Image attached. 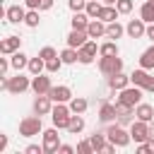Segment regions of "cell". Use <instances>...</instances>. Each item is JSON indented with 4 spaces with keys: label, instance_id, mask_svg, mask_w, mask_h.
<instances>
[{
    "label": "cell",
    "instance_id": "6da1fadb",
    "mask_svg": "<svg viewBox=\"0 0 154 154\" xmlns=\"http://www.w3.org/2000/svg\"><path fill=\"white\" fill-rule=\"evenodd\" d=\"M142 87H137V84H132V87H125V89H120V96L116 99V103H120V106H137L140 101H142Z\"/></svg>",
    "mask_w": 154,
    "mask_h": 154
},
{
    "label": "cell",
    "instance_id": "7a4b0ae2",
    "mask_svg": "<svg viewBox=\"0 0 154 154\" xmlns=\"http://www.w3.org/2000/svg\"><path fill=\"white\" fill-rule=\"evenodd\" d=\"M106 137L116 144V147H128L130 144V140H132V135L125 130V125H120V123H116V125H111L108 130H106Z\"/></svg>",
    "mask_w": 154,
    "mask_h": 154
},
{
    "label": "cell",
    "instance_id": "3957f363",
    "mask_svg": "<svg viewBox=\"0 0 154 154\" xmlns=\"http://www.w3.org/2000/svg\"><path fill=\"white\" fill-rule=\"evenodd\" d=\"M43 130V125H41V116L36 113V116H26L22 123H19V135L22 137H34V135H38Z\"/></svg>",
    "mask_w": 154,
    "mask_h": 154
},
{
    "label": "cell",
    "instance_id": "277c9868",
    "mask_svg": "<svg viewBox=\"0 0 154 154\" xmlns=\"http://www.w3.org/2000/svg\"><path fill=\"white\" fill-rule=\"evenodd\" d=\"M72 111H70V106H65V103H55L53 106V111H51V118H53V125L58 128V130H67V123H70V116Z\"/></svg>",
    "mask_w": 154,
    "mask_h": 154
},
{
    "label": "cell",
    "instance_id": "5b68a950",
    "mask_svg": "<svg viewBox=\"0 0 154 154\" xmlns=\"http://www.w3.org/2000/svg\"><path fill=\"white\" fill-rule=\"evenodd\" d=\"M2 87H5L10 94H22V91H26V89L31 87V82H29V77L17 75V77H5V79H2Z\"/></svg>",
    "mask_w": 154,
    "mask_h": 154
},
{
    "label": "cell",
    "instance_id": "8992f818",
    "mask_svg": "<svg viewBox=\"0 0 154 154\" xmlns=\"http://www.w3.org/2000/svg\"><path fill=\"white\" fill-rule=\"evenodd\" d=\"M99 70L103 72V75H116V72H123V60L118 58V55H101V60H99Z\"/></svg>",
    "mask_w": 154,
    "mask_h": 154
},
{
    "label": "cell",
    "instance_id": "52a82bcc",
    "mask_svg": "<svg viewBox=\"0 0 154 154\" xmlns=\"http://www.w3.org/2000/svg\"><path fill=\"white\" fill-rule=\"evenodd\" d=\"M41 135H43V154H53V152H58V147H60V137H58V128L53 125V128H48V130H43Z\"/></svg>",
    "mask_w": 154,
    "mask_h": 154
},
{
    "label": "cell",
    "instance_id": "ba28073f",
    "mask_svg": "<svg viewBox=\"0 0 154 154\" xmlns=\"http://www.w3.org/2000/svg\"><path fill=\"white\" fill-rule=\"evenodd\" d=\"M130 135H132L135 142H147V140L152 137L149 123H147V120H135V123L130 125Z\"/></svg>",
    "mask_w": 154,
    "mask_h": 154
},
{
    "label": "cell",
    "instance_id": "9c48e42d",
    "mask_svg": "<svg viewBox=\"0 0 154 154\" xmlns=\"http://www.w3.org/2000/svg\"><path fill=\"white\" fill-rule=\"evenodd\" d=\"M96 53H99L96 41H87L84 46H79V48H77V55H79V63H82V65H89V63L96 58Z\"/></svg>",
    "mask_w": 154,
    "mask_h": 154
},
{
    "label": "cell",
    "instance_id": "30bf717a",
    "mask_svg": "<svg viewBox=\"0 0 154 154\" xmlns=\"http://www.w3.org/2000/svg\"><path fill=\"white\" fill-rule=\"evenodd\" d=\"M48 96H51L55 103H67V101L72 99V89H70V87H65V84H60V87H51Z\"/></svg>",
    "mask_w": 154,
    "mask_h": 154
},
{
    "label": "cell",
    "instance_id": "8fae6325",
    "mask_svg": "<svg viewBox=\"0 0 154 154\" xmlns=\"http://www.w3.org/2000/svg\"><path fill=\"white\" fill-rule=\"evenodd\" d=\"M34 111L38 116H48L53 111V99L48 94H36V101H34Z\"/></svg>",
    "mask_w": 154,
    "mask_h": 154
},
{
    "label": "cell",
    "instance_id": "7c38bea8",
    "mask_svg": "<svg viewBox=\"0 0 154 154\" xmlns=\"http://www.w3.org/2000/svg\"><path fill=\"white\" fill-rule=\"evenodd\" d=\"M147 22L140 17V19H130L128 22V26H125V31H128V36L130 38H140V36H144L147 34V26H144Z\"/></svg>",
    "mask_w": 154,
    "mask_h": 154
},
{
    "label": "cell",
    "instance_id": "4fadbf2b",
    "mask_svg": "<svg viewBox=\"0 0 154 154\" xmlns=\"http://www.w3.org/2000/svg\"><path fill=\"white\" fill-rule=\"evenodd\" d=\"M5 17H7L10 24H19V22L26 19V10H24L22 5H10V7L5 10Z\"/></svg>",
    "mask_w": 154,
    "mask_h": 154
},
{
    "label": "cell",
    "instance_id": "5bb4252c",
    "mask_svg": "<svg viewBox=\"0 0 154 154\" xmlns=\"http://www.w3.org/2000/svg\"><path fill=\"white\" fill-rule=\"evenodd\" d=\"M19 46H22V38L19 36H7V38L0 41V53L2 55H12V53L19 51Z\"/></svg>",
    "mask_w": 154,
    "mask_h": 154
},
{
    "label": "cell",
    "instance_id": "9a60e30c",
    "mask_svg": "<svg viewBox=\"0 0 154 154\" xmlns=\"http://www.w3.org/2000/svg\"><path fill=\"white\" fill-rule=\"evenodd\" d=\"M51 77H46V75H34V79H31V89L36 91V94H48L51 91Z\"/></svg>",
    "mask_w": 154,
    "mask_h": 154
},
{
    "label": "cell",
    "instance_id": "2e32d148",
    "mask_svg": "<svg viewBox=\"0 0 154 154\" xmlns=\"http://www.w3.org/2000/svg\"><path fill=\"white\" fill-rule=\"evenodd\" d=\"M87 38H89L87 31H82V29H72V31L67 34V46H70V48H79V46L87 43Z\"/></svg>",
    "mask_w": 154,
    "mask_h": 154
},
{
    "label": "cell",
    "instance_id": "e0dca14e",
    "mask_svg": "<svg viewBox=\"0 0 154 154\" xmlns=\"http://www.w3.org/2000/svg\"><path fill=\"white\" fill-rule=\"evenodd\" d=\"M118 118V106L116 103H101V108H99V120L101 123H111V120H116Z\"/></svg>",
    "mask_w": 154,
    "mask_h": 154
},
{
    "label": "cell",
    "instance_id": "ac0fdd59",
    "mask_svg": "<svg viewBox=\"0 0 154 154\" xmlns=\"http://www.w3.org/2000/svg\"><path fill=\"white\" fill-rule=\"evenodd\" d=\"M87 34H89V38H101V36H106V22H101L99 17L91 19L89 26H87Z\"/></svg>",
    "mask_w": 154,
    "mask_h": 154
},
{
    "label": "cell",
    "instance_id": "d6986e66",
    "mask_svg": "<svg viewBox=\"0 0 154 154\" xmlns=\"http://www.w3.org/2000/svg\"><path fill=\"white\" fill-rule=\"evenodd\" d=\"M108 87H111V89H116V91H120V89L130 87V75H123V72L111 75V77H108Z\"/></svg>",
    "mask_w": 154,
    "mask_h": 154
},
{
    "label": "cell",
    "instance_id": "ffe728a7",
    "mask_svg": "<svg viewBox=\"0 0 154 154\" xmlns=\"http://www.w3.org/2000/svg\"><path fill=\"white\" fill-rule=\"evenodd\" d=\"M89 22H91V17L82 10V12H75L72 14V19H70V24H72V29H82V31H87V26H89Z\"/></svg>",
    "mask_w": 154,
    "mask_h": 154
},
{
    "label": "cell",
    "instance_id": "44dd1931",
    "mask_svg": "<svg viewBox=\"0 0 154 154\" xmlns=\"http://www.w3.org/2000/svg\"><path fill=\"white\" fill-rule=\"evenodd\" d=\"M135 116H137V120H147V123H149V120L154 118V106L140 101V103L135 106Z\"/></svg>",
    "mask_w": 154,
    "mask_h": 154
},
{
    "label": "cell",
    "instance_id": "7402d4cb",
    "mask_svg": "<svg viewBox=\"0 0 154 154\" xmlns=\"http://www.w3.org/2000/svg\"><path fill=\"white\" fill-rule=\"evenodd\" d=\"M118 106V123L120 125H132L135 120H132V113H135V108L132 106H120V103H116Z\"/></svg>",
    "mask_w": 154,
    "mask_h": 154
},
{
    "label": "cell",
    "instance_id": "603a6c76",
    "mask_svg": "<svg viewBox=\"0 0 154 154\" xmlns=\"http://www.w3.org/2000/svg\"><path fill=\"white\" fill-rule=\"evenodd\" d=\"M118 14H120V12H118V7H116V5H103V7H101V12H99V19L108 24V22H116V19H118Z\"/></svg>",
    "mask_w": 154,
    "mask_h": 154
},
{
    "label": "cell",
    "instance_id": "cb8c5ba5",
    "mask_svg": "<svg viewBox=\"0 0 154 154\" xmlns=\"http://www.w3.org/2000/svg\"><path fill=\"white\" fill-rule=\"evenodd\" d=\"M149 77H152V75H149L144 67H140V70H135V72L130 75V84H137V87H142V89H144V87H147V82H149Z\"/></svg>",
    "mask_w": 154,
    "mask_h": 154
},
{
    "label": "cell",
    "instance_id": "d4e9b609",
    "mask_svg": "<svg viewBox=\"0 0 154 154\" xmlns=\"http://www.w3.org/2000/svg\"><path fill=\"white\" fill-rule=\"evenodd\" d=\"M82 130H84V118H82V113H75L70 118V123H67V132L70 135H79Z\"/></svg>",
    "mask_w": 154,
    "mask_h": 154
},
{
    "label": "cell",
    "instance_id": "484cf974",
    "mask_svg": "<svg viewBox=\"0 0 154 154\" xmlns=\"http://www.w3.org/2000/svg\"><path fill=\"white\" fill-rule=\"evenodd\" d=\"M140 67H144V70H154V46H149V48L140 55Z\"/></svg>",
    "mask_w": 154,
    "mask_h": 154
},
{
    "label": "cell",
    "instance_id": "4316f807",
    "mask_svg": "<svg viewBox=\"0 0 154 154\" xmlns=\"http://www.w3.org/2000/svg\"><path fill=\"white\" fill-rule=\"evenodd\" d=\"M10 63H12V67L19 72L22 67H29V58L22 53V51H17V53H12V58H10Z\"/></svg>",
    "mask_w": 154,
    "mask_h": 154
},
{
    "label": "cell",
    "instance_id": "83f0119b",
    "mask_svg": "<svg viewBox=\"0 0 154 154\" xmlns=\"http://www.w3.org/2000/svg\"><path fill=\"white\" fill-rule=\"evenodd\" d=\"M46 70V60L38 55V58H29V72L31 75H41Z\"/></svg>",
    "mask_w": 154,
    "mask_h": 154
},
{
    "label": "cell",
    "instance_id": "f1b7e54d",
    "mask_svg": "<svg viewBox=\"0 0 154 154\" xmlns=\"http://www.w3.org/2000/svg\"><path fill=\"white\" fill-rule=\"evenodd\" d=\"M87 106H89V103H87V99H82V96H72V99H70V111H72V113H84Z\"/></svg>",
    "mask_w": 154,
    "mask_h": 154
},
{
    "label": "cell",
    "instance_id": "f546056e",
    "mask_svg": "<svg viewBox=\"0 0 154 154\" xmlns=\"http://www.w3.org/2000/svg\"><path fill=\"white\" fill-rule=\"evenodd\" d=\"M123 31H125V29H123L118 22H108V24H106V36H108V38H120Z\"/></svg>",
    "mask_w": 154,
    "mask_h": 154
},
{
    "label": "cell",
    "instance_id": "4dcf8cb0",
    "mask_svg": "<svg viewBox=\"0 0 154 154\" xmlns=\"http://www.w3.org/2000/svg\"><path fill=\"white\" fill-rule=\"evenodd\" d=\"M60 58H63V63H65V65H72V63H77V60H79L77 48H70V46H67V48L60 53Z\"/></svg>",
    "mask_w": 154,
    "mask_h": 154
},
{
    "label": "cell",
    "instance_id": "1f68e13d",
    "mask_svg": "<svg viewBox=\"0 0 154 154\" xmlns=\"http://www.w3.org/2000/svg\"><path fill=\"white\" fill-rule=\"evenodd\" d=\"M89 142H91L94 152H103V147H106V137H103L101 132H94V135H89Z\"/></svg>",
    "mask_w": 154,
    "mask_h": 154
},
{
    "label": "cell",
    "instance_id": "d6a6232c",
    "mask_svg": "<svg viewBox=\"0 0 154 154\" xmlns=\"http://www.w3.org/2000/svg\"><path fill=\"white\" fill-rule=\"evenodd\" d=\"M140 17L152 24V22H154V2H144V5L140 7Z\"/></svg>",
    "mask_w": 154,
    "mask_h": 154
},
{
    "label": "cell",
    "instance_id": "836d02e7",
    "mask_svg": "<svg viewBox=\"0 0 154 154\" xmlns=\"http://www.w3.org/2000/svg\"><path fill=\"white\" fill-rule=\"evenodd\" d=\"M99 53L101 55H118V43L116 41H106L99 46Z\"/></svg>",
    "mask_w": 154,
    "mask_h": 154
},
{
    "label": "cell",
    "instance_id": "e575fe53",
    "mask_svg": "<svg viewBox=\"0 0 154 154\" xmlns=\"http://www.w3.org/2000/svg\"><path fill=\"white\" fill-rule=\"evenodd\" d=\"M101 7H103V5H99L96 0H87V7H84V12H87L91 19H96V17H99V12H101Z\"/></svg>",
    "mask_w": 154,
    "mask_h": 154
},
{
    "label": "cell",
    "instance_id": "d590c367",
    "mask_svg": "<svg viewBox=\"0 0 154 154\" xmlns=\"http://www.w3.org/2000/svg\"><path fill=\"white\" fill-rule=\"evenodd\" d=\"M60 67H63V58H60V55H55V58L46 60V70H48V72H58Z\"/></svg>",
    "mask_w": 154,
    "mask_h": 154
},
{
    "label": "cell",
    "instance_id": "8d00e7d4",
    "mask_svg": "<svg viewBox=\"0 0 154 154\" xmlns=\"http://www.w3.org/2000/svg\"><path fill=\"white\" fill-rule=\"evenodd\" d=\"M38 22H41V19H38V10H29L24 24H26V26H38Z\"/></svg>",
    "mask_w": 154,
    "mask_h": 154
},
{
    "label": "cell",
    "instance_id": "74e56055",
    "mask_svg": "<svg viewBox=\"0 0 154 154\" xmlns=\"http://www.w3.org/2000/svg\"><path fill=\"white\" fill-rule=\"evenodd\" d=\"M77 154H94V147H91V142H89V140H82V142L77 144Z\"/></svg>",
    "mask_w": 154,
    "mask_h": 154
},
{
    "label": "cell",
    "instance_id": "f35d334b",
    "mask_svg": "<svg viewBox=\"0 0 154 154\" xmlns=\"http://www.w3.org/2000/svg\"><path fill=\"white\" fill-rule=\"evenodd\" d=\"M116 7H118L120 14H128V12H132V0H118Z\"/></svg>",
    "mask_w": 154,
    "mask_h": 154
},
{
    "label": "cell",
    "instance_id": "ab89813d",
    "mask_svg": "<svg viewBox=\"0 0 154 154\" xmlns=\"http://www.w3.org/2000/svg\"><path fill=\"white\" fill-rule=\"evenodd\" d=\"M38 55H41L43 60H51V58H55L58 53H55V48H53V46H46V48H41V51H38Z\"/></svg>",
    "mask_w": 154,
    "mask_h": 154
},
{
    "label": "cell",
    "instance_id": "60d3db41",
    "mask_svg": "<svg viewBox=\"0 0 154 154\" xmlns=\"http://www.w3.org/2000/svg\"><path fill=\"white\" fill-rule=\"evenodd\" d=\"M67 5H70L72 12H82L87 7V0H67Z\"/></svg>",
    "mask_w": 154,
    "mask_h": 154
},
{
    "label": "cell",
    "instance_id": "b9f144b4",
    "mask_svg": "<svg viewBox=\"0 0 154 154\" xmlns=\"http://www.w3.org/2000/svg\"><path fill=\"white\" fill-rule=\"evenodd\" d=\"M10 65H12V63H10L7 58H0V75H2V77H7V70H10Z\"/></svg>",
    "mask_w": 154,
    "mask_h": 154
},
{
    "label": "cell",
    "instance_id": "7bdbcfd3",
    "mask_svg": "<svg viewBox=\"0 0 154 154\" xmlns=\"http://www.w3.org/2000/svg\"><path fill=\"white\" fill-rule=\"evenodd\" d=\"M24 152H26V154H41V152H43V147H36V144H29V147H26Z\"/></svg>",
    "mask_w": 154,
    "mask_h": 154
},
{
    "label": "cell",
    "instance_id": "ee69618b",
    "mask_svg": "<svg viewBox=\"0 0 154 154\" xmlns=\"http://www.w3.org/2000/svg\"><path fill=\"white\" fill-rule=\"evenodd\" d=\"M24 2H26V7H29V10H38L43 0H24Z\"/></svg>",
    "mask_w": 154,
    "mask_h": 154
},
{
    "label": "cell",
    "instance_id": "f6af8a7d",
    "mask_svg": "<svg viewBox=\"0 0 154 154\" xmlns=\"http://www.w3.org/2000/svg\"><path fill=\"white\" fill-rule=\"evenodd\" d=\"M58 152H60V154H72V152H75V147H70V144H60V147H58Z\"/></svg>",
    "mask_w": 154,
    "mask_h": 154
},
{
    "label": "cell",
    "instance_id": "bcb514c9",
    "mask_svg": "<svg viewBox=\"0 0 154 154\" xmlns=\"http://www.w3.org/2000/svg\"><path fill=\"white\" fill-rule=\"evenodd\" d=\"M113 152H116V144L108 140V142H106V147H103V154H113Z\"/></svg>",
    "mask_w": 154,
    "mask_h": 154
},
{
    "label": "cell",
    "instance_id": "7dc6e473",
    "mask_svg": "<svg viewBox=\"0 0 154 154\" xmlns=\"http://www.w3.org/2000/svg\"><path fill=\"white\" fill-rule=\"evenodd\" d=\"M5 147H7V135H0V154L5 152Z\"/></svg>",
    "mask_w": 154,
    "mask_h": 154
},
{
    "label": "cell",
    "instance_id": "c3c4849f",
    "mask_svg": "<svg viewBox=\"0 0 154 154\" xmlns=\"http://www.w3.org/2000/svg\"><path fill=\"white\" fill-rule=\"evenodd\" d=\"M144 36H147V38H152V41H154V22H152V24H149V26H147V34H144Z\"/></svg>",
    "mask_w": 154,
    "mask_h": 154
},
{
    "label": "cell",
    "instance_id": "681fc988",
    "mask_svg": "<svg viewBox=\"0 0 154 154\" xmlns=\"http://www.w3.org/2000/svg\"><path fill=\"white\" fill-rule=\"evenodd\" d=\"M51 7H53V0H43V2H41V7H38V10H51Z\"/></svg>",
    "mask_w": 154,
    "mask_h": 154
},
{
    "label": "cell",
    "instance_id": "f907efd6",
    "mask_svg": "<svg viewBox=\"0 0 154 154\" xmlns=\"http://www.w3.org/2000/svg\"><path fill=\"white\" fill-rule=\"evenodd\" d=\"M103 2H106V5H116L118 0H103Z\"/></svg>",
    "mask_w": 154,
    "mask_h": 154
},
{
    "label": "cell",
    "instance_id": "816d5d0a",
    "mask_svg": "<svg viewBox=\"0 0 154 154\" xmlns=\"http://www.w3.org/2000/svg\"><path fill=\"white\" fill-rule=\"evenodd\" d=\"M149 2H154V0H149Z\"/></svg>",
    "mask_w": 154,
    "mask_h": 154
},
{
    "label": "cell",
    "instance_id": "f5cc1de1",
    "mask_svg": "<svg viewBox=\"0 0 154 154\" xmlns=\"http://www.w3.org/2000/svg\"><path fill=\"white\" fill-rule=\"evenodd\" d=\"M152 140H154V135H152Z\"/></svg>",
    "mask_w": 154,
    "mask_h": 154
}]
</instances>
